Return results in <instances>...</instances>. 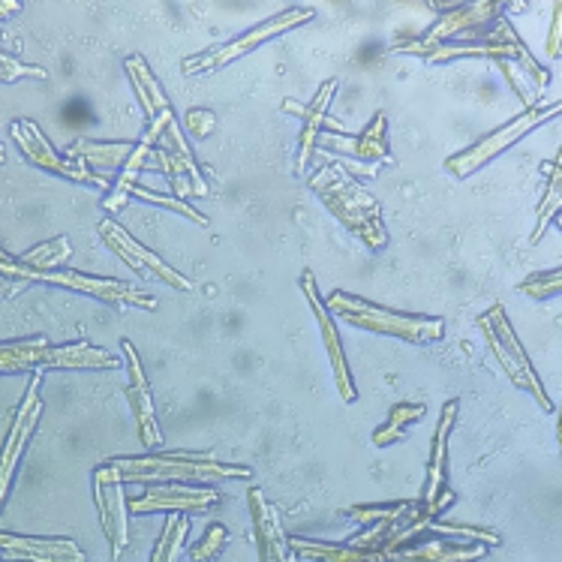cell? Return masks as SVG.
I'll use <instances>...</instances> for the list:
<instances>
[{
	"label": "cell",
	"instance_id": "1",
	"mask_svg": "<svg viewBox=\"0 0 562 562\" xmlns=\"http://www.w3.org/2000/svg\"><path fill=\"white\" fill-rule=\"evenodd\" d=\"M307 184L325 202V207L331 211L334 217L340 220L352 235H358L361 241L368 244L370 250H382L385 247L389 232H385V223H382V211H379L376 199L364 193L346 175L344 166H337V162L322 166L319 172L311 175Z\"/></svg>",
	"mask_w": 562,
	"mask_h": 562
},
{
	"label": "cell",
	"instance_id": "2",
	"mask_svg": "<svg viewBox=\"0 0 562 562\" xmlns=\"http://www.w3.org/2000/svg\"><path fill=\"white\" fill-rule=\"evenodd\" d=\"M325 311L337 313L340 319L356 325V328L389 334V337H397V340H406V344L415 346L437 344V340H442V334H446V322L442 319H425V316H406V313L385 311V307H376L370 301L346 295L340 289H334L331 295H328Z\"/></svg>",
	"mask_w": 562,
	"mask_h": 562
},
{
	"label": "cell",
	"instance_id": "3",
	"mask_svg": "<svg viewBox=\"0 0 562 562\" xmlns=\"http://www.w3.org/2000/svg\"><path fill=\"white\" fill-rule=\"evenodd\" d=\"M121 358L103 349H93L88 344L79 346H48L46 340L31 344H3L0 346V373H19V370H115Z\"/></svg>",
	"mask_w": 562,
	"mask_h": 562
},
{
	"label": "cell",
	"instance_id": "4",
	"mask_svg": "<svg viewBox=\"0 0 562 562\" xmlns=\"http://www.w3.org/2000/svg\"><path fill=\"white\" fill-rule=\"evenodd\" d=\"M109 467L121 472L124 482H172V479H250V467H232L193 454H154V458H117Z\"/></svg>",
	"mask_w": 562,
	"mask_h": 562
},
{
	"label": "cell",
	"instance_id": "5",
	"mask_svg": "<svg viewBox=\"0 0 562 562\" xmlns=\"http://www.w3.org/2000/svg\"><path fill=\"white\" fill-rule=\"evenodd\" d=\"M479 325H482V334L487 337V344L494 349L496 361H499V368L508 373V379L515 382L517 389L529 391V394L539 401V406L544 413H557V406H553L551 397L544 394V385H541L539 376H536L532 361H529V356L524 352V346L517 340L515 328H512V322H508L503 307L494 304V307L479 319Z\"/></svg>",
	"mask_w": 562,
	"mask_h": 562
},
{
	"label": "cell",
	"instance_id": "6",
	"mask_svg": "<svg viewBox=\"0 0 562 562\" xmlns=\"http://www.w3.org/2000/svg\"><path fill=\"white\" fill-rule=\"evenodd\" d=\"M560 112H562L560 100H557V103H544V105H529L524 115L515 117V121H508L505 126H499V130L491 133V136H484L479 145H472V148H467L463 154H458V157H448L446 169L454 175V178H470L472 172H479L482 166L496 160L499 154H505V150L512 148V145H517L520 138L529 136L536 126L544 124V121H551V117H557Z\"/></svg>",
	"mask_w": 562,
	"mask_h": 562
},
{
	"label": "cell",
	"instance_id": "7",
	"mask_svg": "<svg viewBox=\"0 0 562 562\" xmlns=\"http://www.w3.org/2000/svg\"><path fill=\"white\" fill-rule=\"evenodd\" d=\"M311 19H313L311 7H295V10L280 12V15H274L271 22L252 27L250 34H244L241 40H235V43H226V46L214 48V52H207V55H202V58L184 60V72L187 76H193V72H211V69L229 67L232 60L250 55L252 48H259L262 43H268V40L286 34V31H292V27H299V24H304V22H311Z\"/></svg>",
	"mask_w": 562,
	"mask_h": 562
},
{
	"label": "cell",
	"instance_id": "8",
	"mask_svg": "<svg viewBox=\"0 0 562 562\" xmlns=\"http://www.w3.org/2000/svg\"><path fill=\"white\" fill-rule=\"evenodd\" d=\"M31 283H55V286L76 289L85 295L115 304V307H138V311H157V299H150L145 292H138L133 286L115 283V280H100V277L85 274H64V271H34Z\"/></svg>",
	"mask_w": 562,
	"mask_h": 562
},
{
	"label": "cell",
	"instance_id": "9",
	"mask_svg": "<svg viewBox=\"0 0 562 562\" xmlns=\"http://www.w3.org/2000/svg\"><path fill=\"white\" fill-rule=\"evenodd\" d=\"M93 496H97V508H100V520H103L105 539L112 541V557L121 560V551L126 548V496H124V479L115 467H100L93 475Z\"/></svg>",
	"mask_w": 562,
	"mask_h": 562
},
{
	"label": "cell",
	"instance_id": "10",
	"mask_svg": "<svg viewBox=\"0 0 562 562\" xmlns=\"http://www.w3.org/2000/svg\"><path fill=\"white\" fill-rule=\"evenodd\" d=\"M454 415H458V401H448L442 415H439L437 439H434V454H430V470H427V484H425V503H418L422 515L427 520L448 508L454 503V494L446 487V458H448V434H451V425H454Z\"/></svg>",
	"mask_w": 562,
	"mask_h": 562
},
{
	"label": "cell",
	"instance_id": "11",
	"mask_svg": "<svg viewBox=\"0 0 562 562\" xmlns=\"http://www.w3.org/2000/svg\"><path fill=\"white\" fill-rule=\"evenodd\" d=\"M100 238H103V241L133 268V271H148V274L160 277L162 283H169V286L181 289V292H193V283H190L187 277H181L175 268H169L160 256H154V252L145 250L142 244L133 241L117 223H112V220H103V223H100Z\"/></svg>",
	"mask_w": 562,
	"mask_h": 562
},
{
	"label": "cell",
	"instance_id": "12",
	"mask_svg": "<svg viewBox=\"0 0 562 562\" xmlns=\"http://www.w3.org/2000/svg\"><path fill=\"white\" fill-rule=\"evenodd\" d=\"M12 138L19 142V148L24 150V157L31 162H36L40 169H48V172H58L64 178H72V181H81V184H97L103 187V178H97L91 169H85L79 162L60 160L55 148L48 145L46 136L40 133V126L34 121H15L12 124Z\"/></svg>",
	"mask_w": 562,
	"mask_h": 562
},
{
	"label": "cell",
	"instance_id": "13",
	"mask_svg": "<svg viewBox=\"0 0 562 562\" xmlns=\"http://www.w3.org/2000/svg\"><path fill=\"white\" fill-rule=\"evenodd\" d=\"M217 503V491L169 484V487H148L145 494L126 499V512H133V515H145V512H207Z\"/></svg>",
	"mask_w": 562,
	"mask_h": 562
},
{
	"label": "cell",
	"instance_id": "14",
	"mask_svg": "<svg viewBox=\"0 0 562 562\" xmlns=\"http://www.w3.org/2000/svg\"><path fill=\"white\" fill-rule=\"evenodd\" d=\"M301 289H304V295L311 301L313 316L319 322L322 340H325V349H328V358H331L334 379H337V394H340L346 403H352L356 401V385H352V376H349V364H346L344 346H340V334H337V325H334V319L328 316V311H325V304H322L313 271H304V277H301Z\"/></svg>",
	"mask_w": 562,
	"mask_h": 562
},
{
	"label": "cell",
	"instance_id": "15",
	"mask_svg": "<svg viewBox=\"0 0 562 562\" xmlns=\"http://www.w3.org/2000/svg\"><path fill=\"white\" fill-rule=\"evenodd\" d=\"M126 72H130V81H133V88H136L138 100H142V109H145V117H148V136L145 142L154 145L157 138L162 136V130L172 124V105L166 100V93H162L160 81L154 79V72L142 58H126Z\"/></svg>",
	"mask_w": 562,
	"mask_h": 562
},
{
	"label": "cell",
	"instance_id": "16",
	"mask_svg": "<svg viewBox=\"0 0 562 562\" xmlns=\"http://www.w3.org/2000/svg\"><path fill=\"white\" fill-rule=\"evenodd\" d=\"M40 370H36L31 382H27V394H24L22 406H19V415H15V425L10 430V439H7V448L0 454V505L7 499V491H10L12 472H15V463H19V454H22L24 442L31 437V430L36 425V415H40Z\"/></svg>",
	"mask_w": 562,
	"mask_h": 562
},
{
	"label": "cell",
	"instance_id": "17",
	"mask_svg": "<svg viewBox=\"0 0 562 562\" xmlns=\"http://www.w3.org/2000/svg\"><path fill=\"white\" fill-rule=\"evenodd\" d=\"M126 356V364H130V389H126V397H130V406H133V415H136L138 422V437L148 448H160V430H157V418H154V401H150V385L148 379H145V370L138 364V356L136 349L130 340L121 344Z\"/></svg>",
	"mask_w": 562,
	"mask_h": 562
},
{
	"label": "cell",
	"instance_id": "18",
	"mask_svg": "<svg viewBox=\"0 0 562 562\" xmlns=\"http://www.w3.org/2000/svg\"><path fill=\"white\" fill-rule=\"evenodd\" d=\"M328 148H337L346 157H352L358 162H385L389 160V121H385V112H379L364 133L358 136H340V133H328L322 138Z\"/></svg>",
	"mask_w": 562,
	"mask_h": 562
},
{
	"label": "cell",
	"instance_id": "19",
	"mask_svg": "<svg viewBox=\"0 0 562 562\" xmlns=\"http://www.w3.org/2000/svg\"><path fill=\"white\" fill-rule=\"evenodd\" d=\"M499 15V3H472V7H458V10H451L437 24V27H430L418 43H409L415 48H430V46H442L448 43L451 36H472L475 27H482L491 19Z\"/></svg>",
	"mask_w": 562,
	"mask_h": 562
},
{
	"label": "cell",
	"instance_id": "20",
	"mask_svg": "<svg viewBox=\"0 0 562 562\" xmlns=\"http://www.w3.org/2000/svg\"><path fill=\"white\" fill-rule=\"evenodd\" d=\"M250 515L256 524V539H259V560L262 562H289V544L280 527L274 505L265 499L262 491H250Z\"/></svg>",
	"mask_w": 562,
	"mask_h": 562
},
{
	"label": "cell",
	"instance_id": "21",
	"mask_svg": "<svg viewBox=\"0 0 562 562\" xmlns=\"http://www.w3.org/2000/svg\"><path fill=\"white\" fill-rule=\"evenodd\" d=\"M289 551L295 557H307L313 562H389L391 557L382 551H364L356 544H331V541L286 539Z\"/></svg>",
	"mask_w": 562,
	"mask_h": 562
},
{
	"label": "cell",
	"instance_id": "22",
	"mask_svg": "<svg viewBox=\"0 0 562 562\" xmlns=\"http://www.w3.org/2000/svg\"><path fill=\"white\" fill-rule=\"evenodd\" d=\"M0 553L10 560H22L27 553H48L58 560L88 562L72 539H24V536H10V532H0Z\"/></svg>",
	"mask_w": 562,
	"mask_h": 562
},
{
	"label": "cell",
	"instance_id": "23",
	"mask_svg": "<svg viewBox=\"0 0 562 562\" xmlns=\"http://www.w3.org/2000/svg\"><path fill=\"white\" fill-rule=\"evenodd\" d=\"M484 544H451V541H425L418 548L397 551L389 562H472L482 560Z\"/></svg>",
	"mask_w": 562,
	"mask_h": 562
},
{
	"label": "cell",
	"instance_id": "24",
	"mask_svg": "<svg viewBox=\"0 0 562 562\" xmlns=\"http://www.w3.org/2000/svg\"><path fill=\"white\" fill-rule=\"evenodd\" d=\"M136 145H103V142H88V138H79L76 145H69L67 154L69 160H81V162H93V166H103V169H121L130 154H133Z\"/></svg>",
	"mask_w": 562,
	"mask_h": 562
},
{
	"label": "cell",
	"instance_id": "25",
	"mask_svg": "<svg viewBox=\"0 0 562 562\" xmlns=\"http://www.w3.org/2000/svg\"><path fill=\"white\" fill-rule=\"evenodd\" d=\"M154 145H148L145 138L138 142L136 148H133V154H130V160L121 166V178H117L115 190H112V195L105 199V207L109 211H121V207L126 205V199H130V193H133V187H138V175H142V169L148 166V157L154 154Z\"/></svg>",
	"mask_w": 562,
	"mask_h": 562
},
{
	"label": "cell",
	"instance_id": "26",
	"mask_svg": "<svg viewBox=\"0 0 562 562\" xmlns=\"http://www.w3.org/2000/svg\"><path fill=\"white\" fill-rule=\"evenodd\" d=\"M334 93H337V79H328L319 88V93H316L313 105H301V103H295V100H286V103H283V109H286L289 115L304 117V124L313 126V130H319V133H322V126H328V130H337V133H340V130H344V124H337V121H331V117L325 115Z\"/></svg>",
	"mask_w": 562,
	"mask_h": 562
},
{
	"label": "cell",
	"instance_id": "27",
	"mask_svg": "<svg viewBox=\"0 0 562 562\" xmlns=\"http://www.w3.org/2000/svg\"><path fill=\"white\" fill-rule=\"evenodd\" d=\"M427 409L425 403H397L394 409H391V415L385 418V425L379 427L376 434H373V446H391V442H397V439H403V430H406V425H413V422H418V418H425Z\"/></svg>",
	"mask_w": 562,
	"mask_h": 562
},
{
	"label": "cell",
	"instance_id": "28",
	"mask_svg": "<svg viewBox=\"0 0 562 562\" xmlns=\"http://www.w3.org/2000/svg\"><path fill=\"white\" fill-rule=\"evenodd\" d=\"M560 195H562V160H560V157H557V162H553L551 184H548V193H544V199H541L539 220H536V232L529 235V244H539L541 235L548 232L553 214L560 211Z\"/></svg>",
	"mask_w": 562,
	"mask_h": 562
},
{
	"label": "cell",
	"instance_id": "29",
	"mask_svg": "<svg viewBox=\"0 0 562 562\" xmlns=\"http://www.w3.org/2000/svg\"><path fill=\"white\" fill-rule=\"evenodd\" d=\"M69 252L72 250H69L67 238H55V241L40 244V247H34L31 252H24L22 259H19V265L31 268V271H55L60 262H67Z\"/></svg>",
	"mask_w": 562,
	"mask_h": 562
},
{
	"label": "cell",
	"instance_id": "30",
	"mask_svg": "<svg viewBox=\"0 0 562 562\" xmlns=\"http://www.w3.org/2000/svg\"><path fill=\"white\" fill-rule=\"evenodd\" d=\"M226 541H229V532H226V527L223 524H211V527L205 529V536L195 541V544H190V560L193 562H214L223 553V548H226Z\"/></svg>",
	"mask_w": 562,
	"mask_h": 562
},
{
	"label": "cell",
	"instance_id": "31",
	"mask_svg": "<svg viewBox=\"0 0 562 562\" xmlns=\"http://www.w3.org/2000/svg\"><path fill=\"white\" fill-rule=\"evenodd\" d=\"M422 532H437V536H454V539H472L475 544H499L496 532H487L482 527H454V524H439V520H425Z\"/></svg>",
	"mask_w": 562,
	"mask_h": 562
},
{
	"label": "cell",
	"instance_id": "32",
	"mask_svg": "<svg viewBox=\"0 0 562 562\" xmlns=\"http://www.w3.org/2000/svg\"><path fill=\"white\" fill-rule=\"evenodd\" d=\"M413 508V503H389V505H352L346 515L356 517L361 524H379V520H397Z\"/></svg>",
	"mask_w": 562,
	"mask_h": 562
},
{
	"label": "cell",
	"instance_id": "33",
	"mask_svg": "<svg viewBox=\"0 0 562 562\" xmlns=\"http://www.w3.org/2000/svg\"><path fill=\"white\" fill-rule=\"evenodd\" d=\"M154 157H157V162H160V166H162V172H166V175H169V178H172L175 193H178V199H181V202H184L187 195H193V181H187L190 175H187L184 166H181V162L175 160V157H172V154H169V150H166V148L154 150Z\"/></svg>",
	"mask_w": 562,
	"mask_h": 562
},
{
	"label": "cell",
	"instance_id": "34",
	"mask_svg": "<svg viewBox=\"0 0 562 562\" xmlns=\"http://www.w3.org/2000/svg\"><path fill=\"white\" fill-rule=\"evenodd\" d=\"M133 193H136L138 199H145V202H154V205L172 207V211H178L181 217L193 220L195 226H207L205 214H199L193 205H187V202H181V199H172V195H162V193H150V190H145V187H133Z\"/></svg>",
	"mask_w": 562,
	"mask_h": 562
},
{
	"label": "cell",
	"instance_id": "35",
	"mask_svg": "<svg viewBox=\"0 0 562 562\" xmlns=\"http://www.w3.org/2000/svg\"><path fill=\"white\" fill-rule=\"evenodd\" d=\"M560 289H562L560 268H557V271H548V274L529 277V280L520 283V292H524V295H529V299H539V301L560 295Z\"/></svg>",
	"mask_w": 562,
	"mask_h": 562
},
{
	"label": "cell",
	"instance_id": "36",
	"mask_svg": "<svg viewBox=\"0 0 562 562\" xmlns=\"http://www.w3.org/2000/svg\"><path fill=\"white\" fill-rule=\"evenodd\" d=\"M22 76H34V79H46L48 72L43 67H27V64H19V60L0 55V81H15Z\"/></svg>",
	"mask_w": 562,
	"mask_h": 562
},
{
	"label": "cell",
	"instance_id": "37",
	"mask_svg": "<svg viewBox=\"0 0 562 562\" xmlns=\"http://www.w3.org/2000/svg\"><path fill=\"white\" fill-rule=\"evenodd\" d=\"M187 126H190V133L199 138H205L211 130H214V112H207V109H193L190 115H187Z\"/></svg>",
	"mask_w": 562,
	"mask_h": 562
},
{
	"label": "cell",
	"instance_id": "38",
	"mask_svg": "<svg viewBox=\"0 0 562 562\" xmlns=\"http://www.w3.org/2000/svg\"><path fill=\"white\" fill-rule=\"evenodd\" d=\"M496 67L503 69L505 79H508V85H512V88H515V91L520 93V100H524V103H527V105H532V93H529V88H527V85H524V76H520V72H517V69L512 67V64H508V60H496Z\"/></svg>",
	"mask_w": 562,
	"mask_h": 562
},
{
	"label": "cell",
	"instance_id": "39",
	"mask_svg": "<svg viewBox=\"0 0 562 562\" xmlns=\"http://www.w3.org/2000/svg\"><path fill=\"white\" fill-rule=\"evenodd\" d=\"M560 27H562V7L557 3V7H553L551 40H548V52H551V58H560Z\"/></svg>",
	"mask_w": 562,
	"mask_h": 562
},
{
	"label": "cell",
	"instance_id": "40",
	"mask_svg": "<svg viewBox=\"0 0 562 562\" xmlns=\"http://www.w3.org/2000/svg\"><path fill=\"white\" fill-rule=\"evenodd\" d=\"M12 292H15V286L7 283V277H0V295H12Z\"/></svg>",
	"mask_w": 562,
	"mask_h": 562
},
{
	"label": "cell",
	"instance_id": "41",
	"mask_svg": "<svg viewBox=\"0 0 562 562\" xmlns=\"http://www.w3.org/2000/svg\"><path fill=\"white\" fill-rule=\"evenodd\" d=\"M0 162H3V145H0Z\"/></svg>",
	"mask_w": 562,
	"mask_h": 562
}]
</instances>
